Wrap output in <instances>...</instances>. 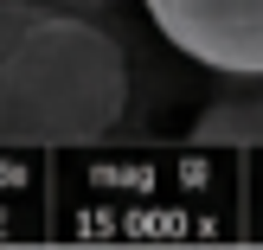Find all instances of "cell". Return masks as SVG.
<instances>
[{
  "instance_id": "cell-1",
  "label": "cell",
  "mask_w": 263,
  "mask_h": 250,
  "mask_svg": "<svg viewBox=\"0 0 263 250\" xmlns=\"http://www.w3.org/2000/svg\"><path fill=\"white\" fill-rule=\"evenodd\" d=\"M122 58L103 32L45 20L0 77V122L20 135H103L122 116Z\"/></svg>"
},
{
  "instance_id": "cell-2",
  "label": "cell",
  "mask_w": 263,
  "mask_h": 250,
  "mask_svg": "<svg viewBox=\"0 0 263 250\" xmlns=\"http://www.w3.org/2000/svg\"><path fill=\"white\" fill-rule=\"evenodd\" d=\"M174 51L225 77H263V0H141Z\"/></svg>"
},
{
  "instance_id": "cell-3",
  "label": "cell",
  "mask_w": 263,
  "mask_h": 250,
  "mask_svg": "<svg viewBox=\"0 0 263 250\" xmlns=\"http://www.w3.org/2000/svg\"><path fill=\"white\" fill-rule=\"evenodd\" d=\"M193 141H231V148H263V90L257 97H218L193 122Z\"/></svg>"
},
{
  "instance_id": "cell-4",
  "label": "cell",
  "mask_w": 263,
  "mask_h": 250,
  "mask_svg": "<svg viewBox=\"0 0 263 250\" xmlns=\"http://www.w3.org/2000/svg\"><path fill=\"white\" fill-rule=\"evenodd\" d=\"M97 7H103V0H97Z\"/></svg>"
}]
</instances>
